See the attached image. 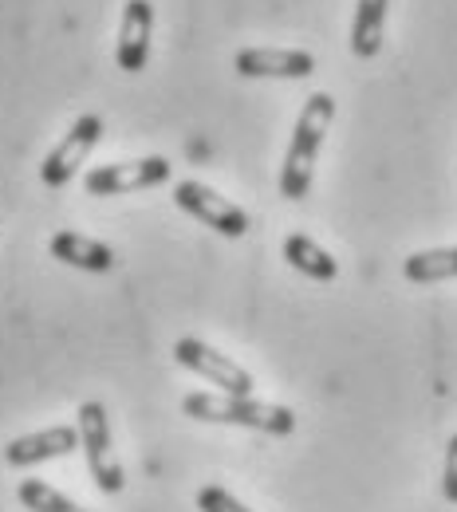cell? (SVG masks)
I'll return each mask as SVG.
<instances>
[{"label":"cell","mask_w":457,"mask_h":512,"mask_svg":"<svg viewBox=\"0 0 457 512\" xmlns=\"http://www.w3.org/2000/svg\"><path fill=\"white\" fill-rule=\"evenodd\" d=\"M335 119V99L327 91H316L300 119L292 130V142H288V154H284V170H280V193L288 201H300L312 190V174H316V158H320V146L327 138V127Z\"/></svg>","instance_id":"obj_1"},{"label":"cell","mask_w":457,"mask_h":512,"mask_svg":"<svg viewBox=\"0 0 457 512\" xmlns=\"http://www.w3.org/2000/svg\"><path fill=\"white\" fill-rule=\"evenodd\" d=\"M182 410L190 418L201 422H221V426H245V430H261V434H292L296 430V414L288 406H276V402H257L253 394L249 398H237V394H186L182 398Z\"/></svg>","instance_id":"obj_2"},{"label":"cell","mask_w":457,"mask_h":512,"mask_svg":"<svg viewBox=\"0 0 457 512\" xmlns=\"http://www.w3.org/2000/svg\"><path fill=\"white\" fill-rule=\"evenodd\" d=\"M79 449L87 457V469L103 493H123L127 473L111 453V418L103 402H83L79 406Z\"/></svg>","instance_id":"obj_3"},{"label":"cell","mask_w":457,"mask_h":512,"mask_svg":"<svg viewBox=\"0 0 457 512\" xmlns=\"http://www.w3.org/2000/svg\"><path fill=\"white\" fill-rule=\"evenodd\" d=\"M174 201H178V209H186L190 217H197L201 225H209L221 237H245L249 233V213L205 182H178Z\"/></svg>","instance_id":"obj_4"},{"label":"cell","mask_w":457,"mask_h":512,"mask_svg":"<svg viewBox=\"0 0 457 512\" xmlns=\"http://www.w3.org/2000/svg\"><path fill=\"white\" fill-rule=\"evenodd\" d=\"M174 359L186 367V371H194L201 375L205 383L221 386L225 394H237V398H249L253 394V375L241 367V363H233L229 355H221L217 347H209V343H201V339H178L174 343Z\"/></svg>","instance_id":"obj_5"},{"label":"cell","mask_w":457,"mask_h":512,"mask_svg":"<svg viewBox=\"0 0 457 512\" xmlns=\"http://www.w3.org/2000/svg\"><path fill=\"white\" fill-rule=\"evenodd\" d=\"M99 134H103V119H99V115H79V119L71 123V130L52 146V154L44 158V166H40L44 182L56 186V190L67 186V182L83 170L87 154L99 146Z\"/></svg>","instance_id":"obj_6"},{"label":"cell","mask_w":457,"mask_h":512,"mask_svg":"<svg viewBox=\"0 0 457 512\" xmlns=\"http://www.w3.org/2000/svg\"><path fill=\"white\" fill-rule=\"evenodd\" d=\"M170 178L166 158H131V162H111L87 170V193L91 197H119V193H138L150 186H162Z\"/></svg>","instance_id":"obj_7"},{"label":"cell","mask_w":457,"mask_h":512,"mask_svg":"<svg viewBox=\"0 0 457 512\" xmlns=\"http://www.w3.org/2000/svg\"><path fill=\"white\" fill-rule=\"evenodd\" d=\"M233 67L249 79H304L316 71V60L300 48H245L237 52Z\"/></svg>","instance_id":"obj_8"},{"label":"cell","mask_w":457,"mask_h":512,"mask_svg":"<svg viewBox=\"0 0 457 512\" xmlns=\"http://www.w3.org/2000/svg\"><path fill=\"white\" fill-rule=\"evenodd\" d=\"M150 36H154V4L150 0H127L123 20H119V44H115V60L123 71H142L146 67Z\"/></svg>","instance_id":"obj_9"},{"label":"cell","mask_w":457,"mask_h":512,"mask_svg":"<svg viewBox=\"0 0 457 512\" xmlns=\"http://www.w3.org/2000/svg\"><path fill=\"white\" fill-rule=\"evenodd\" d=\"M71 449H79V430L75 426H52V430H36L24 438H12L4 449V461L24 469V465H40L52 457H64Z\"/></svg>","instance_id":"obj_10"},{"label":"cell","mask_w":457,"mask_h":512,"mask_svg":"<svg viewBox=\"0 0 457 512\" xmlns=\"http://www.w3.org/2000/svg\"><path fill=\"white\" fill-rule=\"evenodd\" d=\"M48 253L71 264V268H83V272H111L115 268V253L103 241L83 237V233H56Z\"/></svg>","instance_id":"obj_11"},{"label":"cell","mask_w":457,"mask_h":512,"mask_svg":"<svg viewBox=\"0 0 457 512\" xmlns=\"http://www.w3.org/2000/svg\"><path fill=\"white\" fill-rule=\"evenodd\" d=\"M387 4L391 0H355V24H351V52L359 60H375L383 48L387 28Z\"/></svg>","instance_id":"obj_12"},{"label":"cell","mask_w":457,"mask_h":512,"mask_svg":"<svg viewBox=\"0 0 457 512\" xmlns=\"http://www.w3.org/2000/svg\"><path fill=\"white\" fill-rule=\"evenodd\" d=\"M284 260L296 268V272H304L308 280H335L339 276V264H335V256L320 249L308 233H292L288 241H284Z\"/></svg>","instance_id":"obj_13"},{"label":"cell","mask_w":457,"mask_h":512,"mask_svg":"<svg viewBox=\"0 0 457 512\" xmlns=\"http://www.w3.org/2000/svg\"><path fill=\"white\" fill-rule=\"evenodd\" d=\"M402 276L414 284H442L457 276V245L454 249H426V253L406 256Z\"/></svg>","instance_id":"obj_14"},{"label":"cell","mask_w":457,"mask_h":512,"mask_svg":"<svg viewBox=\"0 0 457 512\" xmlns=\"http://www.w3.org/2000/svg\"><path fill=\"white\" fill-rule=\"evenodd\" d=\"M16 497H20V505H24L28 512H83L75 501H67L64 493H56L48 481H36V477L20 481Z\"/></svg>","instance_id":"obj_15"},{"label":"cell","mask_w":457,"mask_h":512,"mask_svg":"<svg viewBox=\"0 0 457 512\" xmlns=\"http://www.w3.org/2000/svg\"><path fill=\"white\" fill-rule=\"evenodd\" d=\"M197 509L201 512H253L245 501H237L229 489H221V485H205L201 493H197Z\"/></svg>","instance_id":"obj_16"},{"label":"cell","mask_w":457,"mask_h":512,"mask_svg":"<svg viewBox=\"0 0 457 512\" xmlns=\"http://www.w3.org/2000/svg\"><path fill=\"white\" fill-rule=\"evenodd\" d=\"M442 493H446V501L457 505V434L450 438V446H446V465H442Z\"/></svg>","instance_id":"obj_17"}]
</instances>
